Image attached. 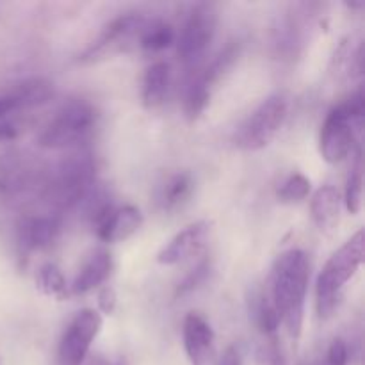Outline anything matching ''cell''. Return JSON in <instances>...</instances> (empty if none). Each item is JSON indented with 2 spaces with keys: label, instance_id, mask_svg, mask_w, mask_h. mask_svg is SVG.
<instances>
[{
  "label": "cell",
  "instance_id": "28",
  "mask_svg": "<svg viewBox=\"0 0 365 365\" xmlns=\"http://www.w3.org/2000/svg\"><path fill=\"white\" fill-rule=\"evenodd\" d=\"M18 138L16 125L11 121H0V143L14 141Z\"/></svg>",
  "mask_w": 365,
  "mask_h": 365
},
{
  "label": "cell",
  "instance_id": "8",
  "mask_svg": "<svg viewBox=\"0 0 365 365\" xmlns=\"http://www.w3.org/2000/svg\"><path fill=\"white\" fill-rule=\"evenodd\" d=\"M362 130L360 125L346 113L339 103L324 118L319 132V153L324 163L339 164L353 153L356 143V134Z\"/></svg>",
  "mask_w": 365,
  "mask_h": 365
},
{
  "label": "cell",
  "instance_id": "20",
  "mask_svg": "<svg viewBox=\"0 0 365 365\" xmlns=\"http://www.w3.org/2000/svg\"><path fill=\"white\" fill-rule=\"evenodd\" d=\"M36 287L46 298L64 302L70 296V285L66 284L63 271L56 264H43L36 273Z\"/></svg>",
  "mask_w": 365,
  "mask_h": 365
},
{
  "label": "cell",
  "instance_id": "16",
  "mask_svg": "<svg viewBox=\"0 0 365 365\" xmlns=\"http://www.w3.org/2000/svg\"><path fill=\"white\" fill-rule=\"evenodd\" d=\"M192 191H195V180H192L191 173L187 171L171 173L170 177L160 182L159 189H157V205L164 212H173L191 198Z\"/></svg>",
  "mask_w": 365,
  "mask_h": 365
},
{
  "label": "cell",
  "instance_id": "3",
  "mask_svg": "<svg viewBox=\"0 0 365 365\" xmlns=\"http://www.w3.org/2000/svg\"><path fill=\"white\" fill-rule=\"evenodd\" d=\"M365 235L360 228L355 235L348 239L321 269L316 284L317 314L323 319L330 317L337 309L346 285L353 280L364 264Z\"/></svg>",
  "mask_w": 365,
  "mask_h": 365
},
{
  "label": "cell",
  "instance_id": "17",
  "mask_svg": "<svg viewBox=\"0 0 365 365\" xmlns=\"http://www.w3.org/2000/svg\"><path fill=\"white\" fill-rule=\"evenodd\" d=\"M170 64L159 61L150 64L145 70L141 82V102L146 109L153 110L166 102L168 91H170Z\"/></svg>",
  "mask_w": 365,
  "mask_h": 365
},
{
  "label": "cell",
  "instance_id": "25",
  "mask_svg": "<svg viewBox=\"0 0 365 365\" xmlns=\"http://www.w3.org/2000/svg\"><path fill=\"white\" fill-rule=\"evenodd\" d=\"M349 348L342 337H335L327 351V365H348Z\"/></svg>",
  "mask_w": 365,
  "mask_h": 365
},
{
  "label": "cell",
  "instance_id": "2",
  "mask_svg": "<svg viewBox=\"0 0 365 365\" xmlns=\"http://www.w3.org/2000/svg\"><path fill=\"white\" fill-rule=\"evenodd\" d=\"M96 185V160L89 153L78 152L46 170L41 198L52 207V212L63 214L81 207Z\"/></svg>",
  "mask_w": 365,
  "mask_h": 365
},
{
  "label": "cell",
  "instance_id": "9",
  "mask_svg": "<svg viewBox=\"0 0 365 365\" xmlns=\"http://www.w3.org/2000/svg\"><path fill=\"white\" fill-rule=\"evenodd\" d=\"M103 327V317L96 310L84 309L68 323L57 348V364L82 365L86 362L93 342Z\"/></svg>",
  "mask_w": 365,
  "mask_h": 365
},
{
  "label": "cell",
  "instance_id": "21",
  "mask_svg": "<svg viewBox=\"0 0 365 365\" xmlns=\"http://www.w3.org/2000/svg\"><path fill=\"white\" fill-rule=\"evenodd\" d=\"M210 98H212V91L200 81V77L196 73H192L191 77L185 82L184 89V114L189 121H195L205 113V109L209 107Z\"/></svg>",
  "mask_w": 365,
  "mask_h": 365
},
{
  "label": "cell",
  "instance_id": "22",
  "mask_svg": "<svg viewBox=\"0 0 365 365\" xmlns=\"http://www.w3.org/2000/svg\"><path fill=\"white\" fill-rule=\"evenodd\" d=\"M362 196H364V168H362V153L360 148H356L355 153V163H353L351 171L348 175L344 189V205L351 216L362 210Z\"/></svg>",
  "mask_w": 365,
  "mask_h": 365
},
{
  "label": "cell",
  "instance_id": "14",
  "mask_svg": "<svg viewBox=\"0 0 365 365\" xmlns=\"http://www.w3.org/2000/svg\"><path fill=\"white\" fill-rule=\"evenodd\" d=\"M113 255L107 250H95L78 269L73 284L70 285V294L84 296L95 289L102 287L113 273Z\"/></svg>",
  "mask_w": 365,
  "mask_h": 365
},
{
  "label": "cell",
  "instance_id": "27",
  "mask_svg": "<svg viewBox=\"0 0 365 365\" xmlns=\"http://www.w3.org/2000/svg\"><path fill=\"white\" fill-rule=\"evenodd\" d=\"M217 365H242V353L237 346H228Z\"/></svg>",
  "mask_w": 365,
  "mask_h": 365
},
{
  "label": "cell",
  "instance_id": "18",
  "mask_svg": "<svg viewBox=\"0 0 365 365\" xmlns=\"http://www.w3.org/2000/svg\"><path fill=\"white\" fill-rule=\"evenodd\" d=\"M139 46L146 52H163L177 41V31L164 20L145 21L138 34Z\"/></svg>",
  "mask_w": 365,
  "mask_h": 365
},
{
  "label": "cell",
  "instance_id": "29",
  "mask_svg": "<svg viewBox=\"0 0 365 365\" xmlns=\"http://www.w3.org/2000/svg\"><path fill=\"white\" fill-rule=\"evenodd\" d=\"M114 365H130V364H128V360L125 359V356H120V359H118V362Z\"/></svg>",
  "mask_w": 365,
  "mask_h": 365
},
{
  "label": "cell",
  "instance_id": "7",
  "mask_svg": "<svg viewBox=\"0 0 365 365\" xmlns=\"http://www.w3.org/2000/svg\"><path fill=\"white\" fill-rule=\"evenodd\" d=\"M46 170L20 153H7L0 159V200L24 202L32 195L41 196Z\"/></svg>",
  "mask_w": 365,
  "mask_h": 365
},
{
  "label": "cell",
  "instance_id": "11",
  "mask_svg": "<svg viewBox=\"0 0 365 365\" xmlns=\"http://www.w3.org/2000/svg\"><path fill=\"white\" fill-rule=\"evenodd\" d=\"M145 21L141 14H120L102 29L98 38L78 56V61L84 64L96 63L120 52L127 45V41L139 34Z\"/></svg>",
  "mask_w": 365,
  "mask_h": 365
},
{
  "label": "cell",
  "instance_id": "15",
  "mask_svg": "<svg viewBox=\"0 0 365 365\" xmlns=\"http://www.w3.org/2000/svg\"><path fill=\"white\" fill-rule=\"evenodd\" d=\"M341 195L334 185H321L310 198L312 221L321 234L334 235L341 223Z\"/></svg>",
  "mask_w": 365,
  "mask_h": 365
},
{
  "label": "cell",
  "instance_id": "19",
  "mask_svg": "<svg viewBox=\"0 0 365 365\" xmlns=\"http://www.w3.org/2000/svg\"><path fill=\"white\" fill-rule=\"evenodd\" d=\"M250 312H252L253 324L259 328V331L262 334L264 341L278 337V330H280L282 324H280V319H278L277 310H274L273 303H271L269 296L262 294V292H259V294L253 296L252 309H250Z\"/></svg>",
  "mask_w": 365,
  "mask_h": 365
},
{
  "label": "cell",
  "instance_id": "26",
  "mask_svg": "<svg viewBox=\"0 0 365 365\" xmlns=\"http://www.w3.org/2000/svg\"><path fill=\"white\" fill-rule=\"evenodd\" d=\"M96 303H98V310L96 312L100 316H113L118 307L116 291L113 287H109V285L102 287L98 292V298H96Z\"/></svg>",
  "mask_w": 365,
  "mask_h": 365
},
{
  "label": "cell",
  "instance_id": "13",
  "mask_svg": "<svg viewBox=\"0 0 365 365\" xmlns=\"http://www.w3.org/2000/svg\"><path fill=\"white\" fill-rule=\"evenodd\" d=\"M182 341L191 365H209L214 355V330L209 321L200 314L191 312L182 324Z\"/></svg>",
  "mask_w": 365,
  "mask_h": 365
},
{
  "label": "cell",
  "instance_id": "24",
  "mask_svg": "<svg viewBox=\"0 0 365 365\" xmlns=\"http://www.w3.org/2000/svg\"><path fill=\"white\" fill-rule=\"evenodd\" d=\"M209 273H210V262L209 260H202V262H200L198 266H196L195 269H192L191 273L184 278V282L178 285L177 296H185V294H189V292L195 291V289H198L200 285L207 280Z\"/></svg>",
  "mask_w": 365,
  "mask_h": 365
},
{
  "label": "cell",
  "instance_id": "4",
  "mask_svg": "<svg viewBox=\"0 0 365 365\" xmlns=\"http://www.w3.org/2000/svg\"><path fill=\"white\" fill-rule=\"evenodd\" d=\"M98 125L95 106L84 98H71L57 109L38 138V145L45 150L77 148L88 141Z\"/></svg>",
  "mask_w": 365,
  "mask_h": 365
},
{
  "label": "cell",
  "instance_id": "23",
  "mask_svg": "<svg viewBox=\"0 0 365 365\" xmlns=\"http://www.w3.org/2000/svg\"><path fill=\"white\" fill-rule=\"evenodd\" d=\"M310 191H312L310 178H307L303 173H291L278 185L277 196L282 203L292 205V203H299L309 198Z\"/></svg>",
  "mask_w": 365,
  "mask_h": 365
},
{
  "label": "cell",
  "instance_id": "12",
  "mask_svg": "<svg viewBox=\"0 0 365 365\" xmlns=\"http://www.w3.org/2000/svg\"><path fill=\"white\" fill-rule=\"evenodd\" d=\"M210 234L209 221H195L178 232L157 255V262L163 266H177L198 255Z\"/></svg>",
  "mask_w": 365,
  "mask_h": 365
},
{
  "label": "cell",
  "instance_id": "1",
  "mask_svg": "<svg viewBox=\"0 0 365 365\" xmlns=\"http://www.w3.org/2000/svg\"><path fill=\"white\" fill-rule=\"evenodd\" d=\"M309 282L310 260L303 250L292 248L278 257L271 271L269 299L292 342L303 334Z\"/></svg>",
  "mask_w": 365,
  "mask_h": 365
},
{
  "label": "cell",
  "instance_id": "6",
  "mask_svg": "<svg viewBox=\"0 0 365 365\" xmlns=\"http://www.w3.org/2000/svg\"><path fill=\"white\" fill-rule=\"evenodd\" d=\"M217 27V13L212 4H196L189 11L180 34L177 36V53L187 68H198L214 41Z\"/></svg>",
  "mask_w": 365,
  "mask_h": 365
},
{
  "label": "cell",
  "instance_id": "5",
  "mask_svg": "<svg viewBox=\"0 0 365 365\" xmlns=\"http://www.w3.org/2000/svg\"><path fill=\"white\" fill-rule=\"evenodd\" d=\"M289 114V102L282 93L267 96L237 128L234 143L246 152H259L271 145L284 127Z\"/></svg>",
  "mask_w": 365,
  "mask_h": 365
},
{
  "label": "cell",
  "instance_id": "10",
  "mask_svg": "<svg viewBox=\"0 0 365 365\" xmlns=\"http://www.w3.org/2000/svg\"><path fill=\"white\" fill-rule=\"evenodd\" d=\"M63 232V216L56 212L25 214L16 223V250L20 259L52 248Z\"/></svg>",
  "mask_w": 365,
  "mask_h": 365
}]
</instances>
